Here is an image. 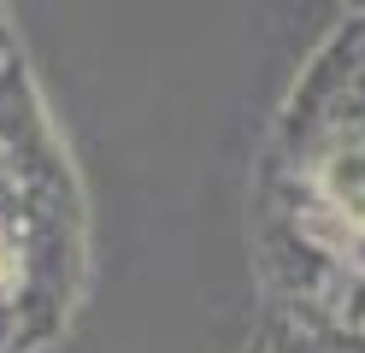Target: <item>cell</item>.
I'll use <instances>...</instances> for the list:
<instances>
[{"instance_id": "cell-1", "label": "cell", "mask_w": 365, "mask_h": 353, "mask_svg": "<svg viewBox=\"0 0 365 353\" xmlns=\"http://www.w3.org/2000/svg\"><path fill=\"white\" fill-rule=\"evenodd\" d=\"M354 218H359V224H365V195H354Z\"/></svg>"}]
</instances>
